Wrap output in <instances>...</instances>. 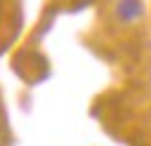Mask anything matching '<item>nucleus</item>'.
I'll use <instances>...</instances> for the list:
<instances>
[{"label": "nucleus", "mask_w": 151, "mask_h": 146, "mask_svg": "<svg viewBox=\"0 0 151 146\" xmlns=\"http://www.w3.org/2000/svg\"><path fill=\"white\" fill-rule=\"evenodd\" d=\"M142 2L139 0H120L118 7H116V14L123 19V21H132L137 16H142Z\"/></svg>", "instance_id": "nucleus-1"}]
</instances>
